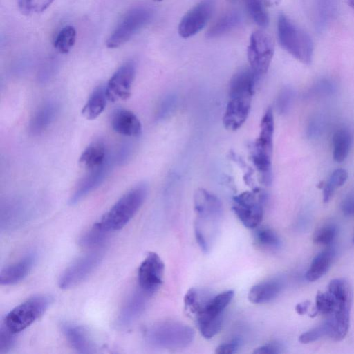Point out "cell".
Returning <instances> with one entry per match:
<instances>
[{"label":"cell","mask_w":354,"mask_h":354,"mask_svg":"<svg viewBox=\"0 0 354 354\" xmlns=\"http://www.w3.org/2000/svg\"><path fill=\"white\" fill-rule=\"evenodd\" d=\"M148 192L142 183L126 192L103 216L100 223L109 232L122 229L134 216L145 202Z\"/></svg>","instance_id":"3"},{"label":"cell","mask_w":354,"mask_h":354,"mask_svg":"<svg viewBox=\"0 0 354 354\" xmlns=\"http://www.w3.org/2000/svg\"><path fill=\"white\" fill-rule=\"evenodd\" d=\"M279 280H270L253 286L249 290L248 298L253 304H264L276 298L282 290Z\"/></svg>","instance_id":"23"},{"label":"cell","mask_w":354,"mask_h":354,"mask_svg":"<svg viewBox=\"0 0 354 354\" xmlns=\"http://www.w3.org/2000/svg\"><path fill=\"white\" fill-rule=\"evenodd\" d=\"M234 296V290H229L207 300L196 314V319L223 318V313L230 304Z\"/></svg>","instance_id":"22"},{"label":"cell","mask_w":354,"mask_h":354,"mask_svg":"<svg viewBox=\"0 0 354 354\" xmlns=\"http://www.w3.org/2000/svg\"><path fill=\"white\" fill-rule=\"evenodd\" d=\"M310 304V303L309 301H305L297 304L295 306L296 312L301 315L305 314L308 310Z\"/></svg>","instance_id":"45"},{"label":"cell","mask_w":354,"mask_h":354,"mask_svg":"<svg viewBox=\"0 0 354 354\" xmlns=\"http://www.w3.org/2000/svg\"><path fill=\"white\" fill-rule=\"evenodd\" d=\"M77 32L72 26L64 27L57 34L55 41V48L62 54L68 53L75 45Z\"/></svg>","instance_id":"30"},{"label":"cell","mask_w":354,"mask_h":354,"mask_svg":"<svg viewBox=\"0 0 354 354\" xmlns=\"http://www.w3.org/2000/svg\"><path fill=\"white\" fill-rule=\"evenodd\" d=\"M111 168L110 158L108 157L105 162L101 166L89 170L82 180L75 187L69 199L71 205H75L82 200L88 194L97 189L107 177Z\"/></svg>","instance_id":"14"},{"label":"cell","mask_w":354,"mask_h":354,"mask_svg":"<svg viewBox=\"0 0 354 354\" xmlns=\"http://www.w3.org/2000/svg\"><path fill=\"white\" fill-rule=\"evenodd\" d=\"M263 196L256 189L243 192L234 197L232 209L245 227L254 229L261 223L263 216Z\"/></svg>","instance_id":"8"},{"label":"cell","mask_w":354,"mask_h":354,"mask_svg":"<svg viewBox=\"0 0 354 354\" xmlns=\"http://www.w3.org/2000/svg\"><path fill=\"white\" fill-rule=\"evenodd\" d=\"M102 256L101 251L96 250L78 258L61 274L58 280L59 287L68 289L81 283L98 266Z\"/></svg>","instance_id":"10"},{"label":"cell","mask_w":354,"mask_h":354,"mask_svg":"<svg viewBox=\"0 0 354 354\" xmlns=\"http://www.w3.org/2000/svg\"><path fill=\"white\" fill-rule=\"evenodd\" d=\"M337 229L335 225L328 224L322 226L315 232L313 241L316 244L328 245L335 239Z\"/></svg>","instance_id":"37"},{"label":"cell","mask_w":354,"mask_h":354,"mask_svg":"<svg viewBox=\"0 0 354 354\" xmlns=\"http://www.w3.org/2000/svg\"><path fill=\"white\" fill-rule=\"evenodd\" d=\"M111 232L100 221L96 223L80 237V244L86 248H94L102 245L108 239Z\"/></svg>","instance_id":"28"},{"label":"cell","mask_w":354,"mask_h":354,"mask_svg":"<svg viewBox=\"0 0 354 354\" xmlns=\"http://www.w3.org/2000/svg\"><path fill=\"white\" fill-rule=\"evenodd\" d=\"M278 38L282 48L304 64L310 63L313 44L309 35L286 15L279 16Z\"/></svg>","instance_id":"5"},{"label":"cell","mask_w":354,"mask_h":354,"mask_svg":"<svg viewBox=\"0 0 354 354\" xmlns=\"http://www.w3.org/2000/svg\"><path fill=\"white\" fill-rule=\"evenodd\" d=\"M335 306L336 300L328 290L318 292L315 298L316 312L314 315L317 313L330 315L334 311Z\"/></svg>","instance_id":"33"},{"label":"cell","mask_w":354,"mask_h":354,"mask_svg":"<svg viewBox=\"0 0 354 354\" xmlns=\"http://www.w3.org/2000/svg\"><path fill=\"white\" fill-rule=\"evenodd\" d=\"M52 301L53 298L48 295L32 296L12 308L3 322L11 331L17 334L38 319Z\"/></svg>","instance_id":"6"},{"label":"cell","mask_w":354,"mask_h":354,"mask_svg":"<svg viewBox=\"0 0 354 354\" xmlns=\"http://www.w3.org/2000/svg\"><path fill=\"white\" fill-rule=\"evenodd\" d=\"M17 333L11 331L3 322L0 328V353L9 352L15 346Z\"/></svg>","instance_id":"39"},{"label":"cell","mask_w":354,"mask_h":354,"mask_svg":"<svg viewBox=\"0 0 354 354\" xmlns=\"http://www.w3.org/2000/svg\"><path fill=\"white\" fill-rule=\"evenodd\" d=\"M106 149L102 140L91 142L82 153L80 165L86 169L91 170L103 165L107 159Z\"/></svg>","instance_id":"24"},{"label":"cell","mask_w":354,"mask_h":354,"mask_svg":"<svg viewBox=\"0 0 354 354\" xmlns=\"http://www.w3.org/2000/svg\"><path fill=\"white\" fill-rule=\"evenodd\" d=\"M155 1H161L162 0H153Z\"/></svg>","instance_id":"47"},{"label":"cell","mask_w":354,"mask_h":354,"mask_svg":"<svg viewBox=\"0 0 354 354\" xmlns=\"http://www.w3.org/2000/svg\"><path fill=\"white\" fill-rule=\"evenodd\" d=\"M111 125L115 132L124 136L136 137L142 132V124L138 118L132 111L123 108L113 112Z\"/></svg>","instance_id":"19"},{"label":"cell","mask_w":354,"mask_h":354,"mask_svg":"<svg viewBox=\"0 0 354 354\" xmlns=\"http://www.w3.org/2000/svg\"><path fill=\"white\" fill-rule=\"evenodd\" d=\"M342 211L345 216H354V194L348 196L342 201Z\"/></svg>","instance_id":"44"},{"label":"cell","mask_w":354,"mask_h":354,"mask_svg":"<svg viewBox=\"0 0 354 354\" xmlns=\"http://www.w3.org/2000/svg\"><path fill=\"white\" fill-rule=\"evenodd\" d=\"M333 256V252L327 250L315 257L305 274L306 279L313 282L323 277L330 268Z\"/></svg>","instance_id":"27"},{"label":"cell","mask_w":354,"mask_h":354,"mask_svg":"<svg viewBox=\"0 0 354 354\" xmlns=\"http://www.w3.org/2000/svg\"><path fill=\"white\" fill-rule=\"evenodd\" d=\"M348 178V173L344 169L335 170L328 181L324 184L323 189V201L328 202L333 196L335 189L342 186Z\"/></svg>","instance_id":"31"},{"label":"cell","mask_w":354,"mask_h":354,"mask_svg":"<svg viewBox=\"0 0 354 354\" xmlns=\"http://www.w3.org/2000/svg\"><path fill=\"white\" fill-rule=\"evenodd\" d=\"M54 0H17L20 11L26 15L37 14L46 10Z\"/></svg>","instance_id":"34"},{"label":"cell","mask_w":354,"mask_h":354,"mask_svg":"<svg viewBox=\"0 0 354 354\" xmlns=\"http://www.w3.org/2000/svg\"><path fill=\"white\" fill-rule=\"evenodd\" d=\"M215 8V0H201L190 9L181 19L178 33L183 38L197 34L211 18Z\"/></svg>","instance_id":"12"},{"label":"cell","mask_w":354,"mask_h":354,"mask_svg":"<svg viewBox=\"0 0 354 354\" xmlns=\"http://www.w3.org/2000/svg\"><path fill=\"white\" fill-rule=\"evenodd\" d=\"M37 259L36 254L28 253L19 261L5 267L0 274L1 285L10 286L23 280L33 268Z\"/></svg>","instance_id":"20"},{"label":"cell","mask_w":354,"mask_h":354,"mask_svg":"<svg viewBox=\"0 0 354 354\" xmlns=\"http://www.w3.org/2000/svg\"><path fill=\"white\" fill-rule=\"evenodd\" d=\"M200 295L194 288H190L185 294L184 297V304L185 308L191 313L196 314L202 308L206 301L200 300Z\"/></svg>","instance_id":"40"},{"label":"cell","mask_w":354,"mask_h":354,"mask_svg":"<svg viewBox=\"0 0 354 354\" xmlns=\"http://www.w3.org/2000/svg\"><path fill=\"white\" fill-rule=\"evenodd\" d=\"M108 97L105 86L95 88L84 106L82 113L88 120L97 118L104 110Z\"/></svg>","instance_id":"25"},{"label":"cell","mask_w":354,"mask_h":354,"mask_svg":"<svg viewBox=\"0 0 354 354\" xmlns=\"http://www.w3.org/2000/svg\"><path fill=\"white\" fill-rule=\"evenodd\" d=\"M255 239L257 243L263 247L277 248L280 244V239L272 229L263 227L257 231Z\"/></svg>","instance_id":"35"},{"label":"cell","mask_w":354,"mask_h":354,"mask_svg":"<svg viewBox=\"0 0 354 354\" xmlns=\"http://www.w3.org/2000/svg\"><path fill=\"white\" fill-rule=\"evenodd\" d=\"M282 346L277 342L268 343L265 345L256 348L253 351L255 354H274L282 352Z\"/></svg>","instance_id":"43"},{"label":"cell","mask_w":354,"mask_h":354,"mask_svg":"<svg viewBox=\"0 0 354 354\" xmlns=\"http://www.w3.org/2000/svg\"><path fill=\"white\" fill-rule=\"evenodd\" d=\"M132 147V145L129 142L122 144L113 157L115 162L122 165L128 161L133 152Z\"/></svg>","instance_id":"41"},{"label":"cell","mask_w":354,"mask_h":354,"mask_svg":"<svg viewBox=\"0 0 354 354\" xmlns=\"http://www.w3.org/2000/svg\"><path fill=\"white\" fill-rule=\"evenodd\" d=\"M335 300V310L326 322L328 326V336L335 341H341L346 337L349 328L352 299Z\"/></svg>","instance_id":"15"},{"label":"cell","mask_w":354,"mask_h":354,"mask_svg":"<svg viewBox=\"0 0 354 354\" xmlns=\"http://www.w3.org/2000/svg\"><path fill=\"white\" fill-rule=\"evenodd\" d=\"M136 76V66L128 62L120 66L105 85L109 101L127 100L131 95V86Z\"/></svg>","instance_id":"13"},{"label":"cell","mask_w":354,"mask_h":354,"mask_svg":"<svg viewBox=\"0 0 354 354\" xmlns=\"http://www.w3.org/2000/svg\"><path fill=\"white\" fill-rule=\"evenodd\" d=\"M164 270L165 265L159 255L153 252H149L138 268L139 288L151 296L163 282Z\"/></svg>","instance_id":"11"},{"label":"cell","mask_w":354,"mask_h":354,"mask_svg":"<svg viewBox=\"0 0 354 354\" xmlns=\"http://www.w3.org/2000/svg\"><path fill=\"white\" fill-rule=\"evenodd\" d=\"M152 15L151 10L146 7H137L128 11L108 37L106 47L117 48L124 44L149 22Z\"/></svg>","instance_id":"7"},{"label":"cell","mask_w":354,"mask_h":354,"mask_svg":"<svg viewBox=\"0 0 354 354\" xmlns=\"http://www.w3.org/2000/svg\"><path fill=\"white\" fill-rule=\"evenodd\" d=\"M59 108V104L55 101H48L41 105L30 120V131L37 135L46 131L56 118Z\"/></svg>","instance_id":"21"},{"label":"cell","mask_w":354,"mask_h":354,"mask_svg":"<svg viewBox=\"0 0 354 354\" xmlns=\"http://www.w3.org/2000/svg\"><path fill=\"white\" fill-rule=\"evenodd\" d=\"M274 123L273 112L269 108L260 123V131L252 150V161L261 177L262 183L270 185L272 178V157Z\"/></svg>","instance_id":"2"},{"label":"cell","mask_w":354,"mask_h":354,"mask_svg":"<svg viewBox=\"0 0 354 354\" xmlns=\"http://www.w3.org/2000/svg\"><path fill=\"white\" fill-rule=\"evenodd\" d=\"M274 51V41L269 35L261 30H257L251 35L248 47V59L250 68L257 76L267 72Z\"/></svg>","instance_id":"9"},{"label":"cell","mask_w":354,"mask_h":354,"mask_svg":"<svg viewBox=\"0 0 354 354\" xmlns=\"http://www.w3.org/2000/svg\"><path fill=\"white\" fill-rule=\"evenodd\" d=\"M146 341L153 346L180 348L189 346L194 331L189 326L176 322H160L152 324L145 332Z\"/></svg>","instance_id":"4"},{"label":"cell","mask_w":354,"mask_h":354,"mask_svg":"<svg viewBox=\"0 0 354 354\" xmlns=\"http://www.w3.org/2000/svg\"><path fill=\"white\" fill-rule=\"evenodd\" d=\"M194 209L201 220H217L221 215L223 208L219 198L204 189H198L194 194Z\"/></svg>","instance_id":"17"},{"label":"cell","mask_w":354,"mask_h":354,"mask_svg":"<svg viewBox=\"0 0 354 354\" xmlns=\"http://www.w3.org/2000/svg\"><path fill=\"white\" fill-rule=\"evenodd\" d=\"M326 335L328 336V326L326 321L321 325L302 333L299 337V341L302 344H308L317 341Z\"/></svg>","instance_id":"38"},{"label":"cell","mask_w":354,"mask_h":354,"mask_svg":"<svg viewBox=\"0 0 354 354\" xmlns=\"http://www.w3.org/2000/svg\"><path fill=\"white\" fill-rule=\"evenodd\" d=\"M149 296L140 288L127 299L118 317V324L121 327L131 325L144 311Z\"/></svg>","instance_id":"18"},{"label":"cell","mask_w":354,"mask_h":354,"mask_svg":"<svg viewBox=\"0 0 354 354\" xmlns=\"http://www.w3.org/2000/svg\"><path fill=\"white\" fill-rule=\"evenodd\" d=\"M248 12L254 21L261 27L269 23L268 15L263 0H245Z\"/></svg>","instance_id":"32"},{"label":"cell","mask_w":354,"mask_h":354,"mask_svg":"<svg viewBox=\"0 0 354 354\" xmlns=\"http://www.w3.org/2000/svg\"><path fill=\"white\" fill-rule=\"evenodd\" d=\"M223 318L203 319L197 320L198 329L201 335L206 339L213 337L220 330Z\"/></svg>","instance_id":"36"},{"label":"cell","mask_w":354,"mask_h":354,"mask_svg":"<svg viewBox=\"0 0 354 354\" xmlns=\"http://www.w3.org/2000/svg\"><path fill=\"white\" fill-rule=\"evenodd\" d=\"M347 2L348 6L354 9V0H347Z\"/></svg>","instance_id":"46"},{"label":"cell","mask_w":354,"mask_h":354,"mask_svg":"<svg viewBox=\"0 0 354 354\" xmlns=\"http://www.w3.org/2000/svg\"><path fill=\"white\" fill-rule=\"evenodd\" d=\"M353 243H354V235H353Z\"/></svg>","instance_id":"48"},{"label":"cell","mask_w":354,"mask_h":354,"mask_svg":"<svg viewBox=\"0 0 354 354\" xmlns=\"http://www.w3.org/2000/svg\"><path fill=\"white\" fill-rule=\"evenodd\" d=\"M240 346V341L237 339L220 344L216 348L217 354H232L237 351Z\"/></svg>","instance_id":"42"},{"label":"cell","mask_w":354,"mask_h":354,"mask_svg":"<svg viewBox=\"0 0 354 354\" xmlns=\"http://www.w3.org/2000/svg\"><path fill=\"white\" fill-rule=\"evenodd\" d=\"M61 330L71 346L80 353L95 352V344L91 334L84 327L71 322H63Z\"/></svg>","instance_id":"16"},{"label":"cell","mask_w":354,"mask_h":354,"mask_svg":"<svg viewBox=\"0 0 354 354\" xmlns=\"http://www.w3.org/2000/svg\"><path fill=\"white\" fill-rule=\"evenodd\" d=\"M258 76L250 68L236 72L230 82L229 100L223 118L225 127L239 129L248 118Z\"/></svg>","instance_id":"1"},{"label":"cell","mask_w":354,"mask_h":354,"mask_svg":"<svg viewBox=\"0 0 354 354\" xmlns=\"http://www.w3.org/2000/svg\"><path fill=\"white\" fill-rule=\"evenodd\" d=\"M352 138L345 129L335 132L333 138V159L337 162H343L347 157L351 145Z\"/></svg>","instance_id":"29"},{"label":"cell","mask_w":354,"mask_h":354,"mask_svg":"<svg viewBox=\"0 0 354 354\" xmlns=\"http://www.w3.org/2000/svg\"><path fill=\"white\" fill-rule=\"evenodd\" d=\"M242 15L237 11H230L221 17L207 30V37L215 38L223 35L238 27L242 22Z\"/></svg>","instance_id":"26"}]
</instances>
